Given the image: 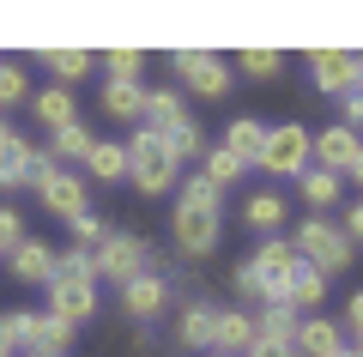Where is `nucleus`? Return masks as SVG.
<instances>
[{
    "mask_svg": "<svg viewBox=\"0 0 363 357\" xmlns=\"http://www.w3.org/2000/svg\"><path fill=\"white\" fill-rule=\"evenodd\" d=\"M169 230H176V248H182V255H194V260H206L212 248H218L224 200H218V188H212L206 176H188L176 188V218H169Z\"/></svg>",
    "mask_w": 363,
    "mask_h": 357,
    "instance_id": "obj_1",
    "label": "nucleus"
},
{
    "mask_svg": "<svg viewBox=\"0 0 363 357\" xmlns=\"http://www.w3.org/2000/svg\"><path fill=\"white\" fill-rule=\"evenodd\" d=\"M297 248L291 243H260L255 255L236 267V297H248V303H285V291H291V279H297Z\"/></svg>",
    "mask_w": 363,
    "mask_h": 357,
    "instance_id": "obj_2",
    "label": "nucleus"
},
{
    "mask_svg": "<svg viewBox=\"0 0 363 357\" xmlns=\"http://www.w3.org/2000/svg\"><path fill=\"white\" fill-rule=\"evenodd\" d=\"M128 176H133L140 194H169V188H176V158H169V145L157 140V133L133 128V140H128Z\"/></svg>",
    "mask_w": 363,
    "mask_h": 357,
    "instance_id": "obj_3",
    "label": "nucleus"
},
{
    "mask_svg": "<svg viewBox=\"0 0 363 357\" xmlns=\"http://www.w3.org/2000/svg\"><path fill=\"white\" fill-rule=\"evenodd\" d=\"M6 327H13L18 357H67V345H73V327H61L49 309H43V315H30V309H6Z\"/></svg>",
    "mask_w": 363,
    "mask_h": 357,
    "instance_id": "obj_4",
    "label": "nucleus"
},
{
    "mask_svg": "<svg viewBox=\"0 0 363 357\" xmlns=\"http://www.w3.org/2000/svg\"><path fill=\"white\" fill-rule=\"evenodd\" d=\"M297 260L303 267H321V273H339V267H351V255L357 248L339 236V224H327V218H303V230H297Z\"/></svg>",
    "mask_w": 363,
    "mask_h": 357,
    "instance_id": "obj_5",
    "label": "nucleus"
},
{
    "mask_svg": "<svg viewBox=\"0 0 363 357\" xmlns=\"http://www.w3.org/2000/svg\"><path fill=\"white\" fill-rule=\"evenodd\" d=\"M309 128H297V121H279V128H267V145H260V170H272V176H303L309 170Z\"/></svg>",
    "mask_w": 363,
    "mask_h": 357,
    "instance_id": "obj_6",
    "label": "nucleus"
},
{
    "mask_svg": "<svg viewBox=\"0 0 363 357\" xmlns=\"http://www.w3.org/2000/svg\"><path fill=\"white\" fill-rule=\"evenodd\" d=\"M145 255H152V248H145L140 236H128V230H109L104 243L91 248V267H97V279H116V285H128L133 273H145Z\"/></svg>",
    "mask_w": 363,
    "mask_h": 357,
    "instance_id": "obj_7",
    "label": "nucleus"
},
{
    "mask_svg": "<svg viewBox=\"0 0 363 357\" xmlns=\"http://www.w3.org/2000/svg\"><path fill=\"white\" fill-rule=\"evenodd\" d=\"M169 67L182 73V85L188 91H200V97H224L230 91V67H224V55H212V49H176L169 55Z\"/></svg>",
    "mask_w": 363,
    "mask_h": 357,
    "instance_id": "obj_8",
    "label": "nucleus"
},
{
    "mask_svg": "<svg viewBox=\"0 0 363 357\" xmlns=\"http://www.w3.org/2000/svg\"><path fill=\"white\" fill-rule=\"evenodd\" d=\"M169 309V279L152 267V255H145V273H133L128 285H121V315L133 321H157Z\"/></svg>",
    "mask_w": 363,
    "mask_h": 357,
    "instance_id": "obj_9",
    "label": "nucleus"
},
{
    "mask_svg": "<svg viewBox=\"0 0 363 357\" xmlns=\"http://www.w3.org/2000/svg\"><path fill=\"white\" fill-rule=\"evenodd\" d=\"M37 200L49 206V218H61V224H73V218L91 212V188H85L79 170H55V176L37 188Z\"/></svg>",
    "mask_w": 363,
    "mask_h": 357,
    "instance_id": "obj_10",
    "label": "nucleus"
},
{
    "mask_svg": "<svg viewBox=\"0 0 363 357\" xmlns=\"http://www.w3.org/2000/svg\"><path fill=\"white\" fill-rule=\"evenodd\" d=\"M49 315L61 321V327H85L91 315H97V285H67V279H49Z\"/></svg>",
    "mask_w": 363,
    "mask_h": 357,
    "instance_id": "obj_11",
    "label": "nucleus"
},
{
    "mask_svg": "<svg viewBox=\"0 0 363 357\" xmlns=\"http://www.w3.org/2000/svg\"><path fill=\"white\" fill-rule=\"evenodd\" d=\"M357 152H363V140L351 128H327L321 140H309V164L327 170V176H345V170L357 164Z\"/></svg>",
    "mask_w": 363,
    "mask_h": 357,
    "instance_id": "obj_12",
    "label": "nucleus"
},
{
    "mask_svg": "<svg viewBox=\"0 0 363 357\" xmlns=\"http://www.w3.org/2000/svg\"><path fill=\"white\" fill-rule=\"evenodd\" d=\"M345 351V333H339V321L327 315H303L297 333H291V357H339Z\"/></svg>",
    "mask_w": 363,
    "mask_h": 357,
    "instance_id": "obj_13",
    "label": "nucleus"
},
{
    "mask_svg": "<svg viewBox=\"0 0 363 357\" xmlns=\"http://www.w3.org/2000/svg\"><path fill=\"white\" fill-rule=\"evenodd\" d=\"M260 145H267V121L260 115H236L230 128H224V152L242 170H260Z\"/></svg>",
    "mask_w": 363,
    "mask_h": 357,
    "instance_id": "obj_14",
    "label": "nucleus"
},
{
    "mask_svg": "<svg viewBox=\"0 0 363 357\" xmlns=\"http://www.w3.org/2000/svg\"><path fill=\"white\" fill-rule=\"evenodd\" d=\"M6 273H13V279H25V285H49V279H55V248L37 243V236H25V243L6 255Z\"/></svg>",
    "mask_w": 363,
    "mask_h": 357,
    "instance_id": "obj_15",
    "label": "nucleus"
},
{
    "mask_svg": "<svg viewBox=\"0 0 363 357\" xmlns=\"http://www.w3.org/2000/svg\"><path fill=\"white\" fill-rule=\"evenodd\" d=\"M309 73H315V85H321V91H339V97H345L351 79H357V55H345V49H315V55H309Z\"/></svg>",
    "mask_w": 363,
    "mask_h": 357,
    "instance_id": "obj_16",
    "label": "nucleus"
},
{
    "mask_svg": "<svg viewBox=\"0 0 363 357\" xmlns=\"http://www.w3.org/2000/svg\"><path fill=\"white\" fill-rule=\"evenodd\" d=\"M182 121H194V115H188V103L176 97V91H145V109H140V128L145 133H169V128H182Z\"/></svg>",
    "mask_w": 363,
    "mask_h": 357,
    "instance_id": "obj_17",
    "label": "nucleus"
},
{
    "mask_svg": "<svg viewBox=\"0 0 363 357\" xmlns=\"http://www.w3.org/2000/svg\"><path fill=\"white\" fill-rule=\"evenodd\" d=\"M30 115H37L49 133H61V128H73V121H79V103H73V91H67V85H43L37 97H30Z\"/></svg>",
    "mask_w": 363,
    "mask_h": 357,
    "instance_id": "obj_18",
    "label": "nucleus"
},
{
    "mask_svg": "<svg viewBox=\"0 0 363 357\" xmlns=\"http://www.w3.org/2000/svg\"><path fill=\"white\" fill-rule=\"evenodd\" d=\"M25 164H30V140L0 115V188H25Z\"/></svg>",
    "mask_w": 363,
    "mask_h": 357,
    "instance_id": "obj_19",
    "label": "nucleus"
},
{
    "mask_svg": "<svg viewBox=\"0 0 363 357\" xmlns=\"http://www.w3.org/2000/svg\"><path fill=\"white\" fill-rule=\"evenodd\" d=\"M248 345H255V315H248V309H218V327H212V351L242 357Z\"/></svg>",
    "mask_w": 363,
    "mask_h": 357,
    "instance_id": "obj_20",
    "label": "nucleus"
},
{
    "mask_svg": "<svg viewBox=\"0 0 363 357\" xmlns=\"http://www.w3.org/2000/svg\"><path fill=\"white\" fill-rule=\"evenodd\" d=\"M212 327H218V309L212 303H188L176 321V345L182 351H212Z\"/></svg>",
    "mask_w": 363,
    "mask_h": 357,
    "instance_id": "obj_21",
    "label": "nucleus"
},
{
    "mask_svg": "<svg viewBox=\"0 0 363 357\" xmlns=\"http://www.w3.org/2000/svg\"><path fill=\"white\" fill-rule=\"evenodd\" d=\"M297 309L291 303H260V315H255V339H267V345H291V333H297Z\"/></svg>",
    "mask_w": 363,
    "mask_h": 357,
    "instance_id": "obj_22",
    "label": "nucleus"
},
{
    "mask_svg": "<svg viewBox=\"0 0 363 357\" xmlns=\"http://www.w3.org/2000/svg\"><path fill=\"white\" fill-rule=\"evenodd\" d=\"M242 224H248V230H272V236H279V224H285V200H279L272 188H255V194L242 200Z\"/></svg>",
    "mask_w": 363,
    "mask_h": 357,
    "instance_id": "obj_23",
    "label": "nucleus"
},
{
    "mask_svg": "<svg viewBox=\"0 0 363 357\" xmlns=\"http://www.w3.org/2000/svg\"><path fill=\"white\" fill-rule=\"evenodd\" d=\"M85 170L97 182H121V176H128V145H121V140H97L85 152Z\"/></svg>",
    "mask_w": 363,
    "mask_h": 357,
    "instance_id": "obj_24",
    "label": "nucleus"
},
{
    "mask_svg": "<svg viewBox=\"0 0 363 357\" xmlns=\"http://www.w3.org/2000/svg\"><path fill=\"white\" fill-rule=\"evenodd\" d=\"M140 109H145V91L140 85H121V79L104 85V115H109V121H140Z\"/></svg>",
    "mask_w": 363,
    "mask_h": 357,
    "instance_id": "obj_25",
    "label": "nucleus"
},
{
    "mask_svg": "<svg viewBox=\"0 0 363 357\" xmlns=\"http://www.w3.org/2000/svg\"><path fill=\"white\" fill-rule=\"evenodd\" d=\"M321 297H327V273H321V267H297L285 303H291V309H321Z\"/></svg>",
    "mask_w": 363,
    "mask_h": 357,
    "instance_id": "obj_26",
    "label": "nucleus"
},
{
    "mask_svg": "<svg viewBox=\"0 0 363 357\" xmlns=\"http://www.w3.org/2000/svg\"><path fill=\"white\" fill-rule=\"evenodd\" d=\"M157 140L169 145V158H176V170H182V164H194V158H206V133H200L194 121H182V128L157 133Z\"/></svg>",
    "mask_w": 363,
    "mask_h": 357,
    "instance_id": "obj_27",
    "label": "nucleus"
},
{
    "mask_svg": "<svg viewBox=\"0 0 363 357\" xmlns=\"http://www.w3.org/2000/svg\"><path fill=\"white\" fill-rule=\"evenodd\" d=\"M91 145H97V140H91V128H85V121H73V128H61V133H55L49 158H55V164H85V152H91Z\"/></svg>",
    "mask_w": 363,
    "mask_h": 357,
    "instance_id": "obj_28",
    "label": "nucleus"
},
{
    "mask_svg": "<svg viewBox=\"0 0 363 357\" xmlns=\"http://www.w3.org/2000/svg\"><path fill=\"white\" fill-rule=\"evenodd\" d=\"M43 67L55 73V85H73V79L91 73V55L85 49H43Z\"/></svg>",
    "mask_w": 363,
    "mask_h": 357,
    "instance_id": "obj_29",
    "label": "nucleus"
},
{
    "mask_svg": "<svg viewBox=\"0 0 363 357\" xmlns=\"http://www.w3.org/2000/svg\"><path fill=\"white\" fill-rule=\"evenodd\" d=\"M55 279H67V285H97V267H91V248H61L55 255Z\"/></svg>",
    "mask_w": 363,
    "mask_h": 357,
    "instance_id": "obj_30",
    "label": "nucleus"
},
{
    "mask_svg": "<svg viewBox=\"0 0 363 357\" xmlns=\"http://www.w3.org/2000/svg\"><path fill=\"white\" fill-rule=\"evenodd\" d=\"M297 182H303V200H309V206H315V212H327V206H333V200H339V176H327V170H315V164H309V170H303V176H297Z\"/></svg>",
    "mask_w": 363,
    "mask_h": 357,
    "instance_id": "obj_31",
    "label": "nucleus"
},
{
    "mask_svg": "<svg viewBox=\"0 0 363 357\" xmlns=\"http://www.w3.org/2000/svg\"><path fill=\"white\" fill-rule=\"evenodd\" d=\"M200 164H206V170H200V176H206L212 188H230V182L242 176V164H236V158L224 152V145H206V158H200Z\"/></svg>",
    "mask_w": 363,
    "mask_h": 357,
    "instance_id": "obj_32",
    "label": "nucleus"
},
{
    "mask_svg": "<svg viewBox=\"0 0 363 357\" xmlns=\"http://www.w3.org/2000/svg\"><path fill=\"white\" fill-rule=\"evenodd\" d=\"M25 97H30V79H25V67L0 61V115H6V109H18Z\"/></svg>",
    "mask_w": 363,
    "mask_h": 357,
    "instance_id": "obj_33",
    "label": "nucleus"
},
{
    "mask_svg": "<svg viewBox=\"0 0 363 357\" xmlns=\"http://www.w3.org/2000/svg\"><path fill=\"white\" fill-rule=\"evenodd\" d=\"M236 67H242L248 79H279L285 55H279V49H242V55H236Z\"/></svg>",
    "mask_w": 363,
    "mask_h": 357,
    "instance_id": "obj_34",
    "label": "nucleus"
},
{
    "mask_svg": "<svg viewBox=\"0 0 363 357\" xmlns=\"http://www.w3.org/2000/svg\"><path fill=\"white\" fill-rule=\"evenodd\" d=\"M104 67H109V79H121V85H140L145 55H140V49H109V55H104Z\"/></svg>",
    "mask_w": 363,
    "mask_h": 357,
    "instance_id": "obj_35",
    "label": "nucleus"
},
{
    "mask_svg": "<svg viewBox=\"0 0 363 357\" xmlns=\"http://www.w3.org/2000/svg\"><path fill=\"white\" fill-rule=\"evenodd\" d=\"M18 243H25V218H18V212H13V206H0V260L13 255V248H18Z\"/></svg>",
    "mask_w": 363,
    "mask_h": 357,
    "instance_id": "obj_36",
    "label": "nucleus"
},
{
    "mask_svg": "<svg viewBox=\"0 0 363 357\" xmlns=\"http://www.w3.org/2000/svg\"><path fill=\"white\" fill-rule=\"evenodd\" d=\"M67 230H73V236H79V248H97V243H104V236H109V224H104V218H97V212L73 218V224H67Z\"/></svg>",
    "mask_w": 363,
    "mask_h": 357,
    "instance_id": "obj_37",
    "label": "nucleus"
},
{
    "mask_svg": "<svg viewBox=\"0 0 363 357\" xmlns=\"http://www.w3.org/2000/svg\"><path fill=\"white\" fill-rule=\"evenodd\" d=\"M55 170H61V164H55L49 152H30V164H25V188H43V182H49Z\"/></svg>",
    "mask_w": 363,
    "mask_h": 357,
    "instance_id": "obj_38",
    "label": "nucleus"
},
{
    "mask_svg": "<svg viewBox=\"0 0 363 357\" xmlns=\"http://www.w3.org/2000/svg\"><path fill=\"white\" fill-rule=\"evenodd\" d=\"M339 128H351V133L363 128V91H345V121Z\"/></svg>",
    "mask_w": 363,
    "mask_h": 357,
    "instance_id": "obj_39",
    "label": "nucleus"
},
{
    "mask_svg": "<svg viewBox=\"0 0 363 357\" xmlns=\"http://www.w3.org/2000/svg\"><path fill=\"white\" fill-rule=\"evenodd\" d=\"M339 236H345L351 248L363 243V200H357V206H351V212H345V230H339Z\"/></svg>",
    "mask_w": 363,
    "mask_h": 357,
    "instance_id": "obj_40",
    "label": "nucleus"
},
{
    "mask_svg": "<svg viewBox=\"0 0 363 357\" xmlns=\"http://www.w3.org/2000/svg\"><path fill=\"white\" fill-rule=\"evenodd\" d=\"M345 327L357 333V345H363V291H357V297H351V303H345Z\"/></svg>",
    "mask_w": 363,
    "mask_h": 357,
    "instance_id": "obj_41",
    "label": "nucleus"
},
{
    "mask_svg": "<svg viewBox=\"0 0 363 357\" xmlns=\"http://www.w3.org/2000/svg\"><path fill=\"white\" fill-rule=\"evenodd\" d=\"M242 357H291V345H267V339H255Z\"/></svg>",
    "mask_w": 363,
    "mask_h": 357,
    "instance_id": "obj_42",
    "label": "nucleus"
},
{
    "mask_svg": "<svg viewBox=\"0 0 363 357\" xmlns=\"http://www.w3.org/2000/svg\"><path fill=\"white\" fill-rule=\"evenodd\" d=\"M0 357H18V345H13V327H6V309H0Z\"/></svg>",
    "mask_w": 363,
    "mask_h": 357,
    "instance_id": "obj_43",
    "label": "nucleus"
},
{
    "mask_svg": "<svg viewBox=\"0 0 363 357\" xmlns=\"http://www.w3.org/2000/svg\"><path fill=\"white\" fill-rule=\"evenodd\" d=\"M345 176H357V182H363V152H357V164H351V170H345Z\"/></svg>",
    "mask_w": 363,
    "mask_h": 357,
    "instance_id": "obj_44",
    "label": "nucleus"
},
{
    "mask_svg": "<svg viewBox=\"0 0 363 357\" xmlns=\"http://www.w3.org/2000/svg\"><path fill=\"white\" fill-rule=\"evenodd\" d=\"M351 91H363V55H357V79H351Z\"/></svg>",
    "mask_w": 363,
    "mask_h": 357,
    "instance_id": "obj_45",
    "label": "nucleus"
},
{
    "mask_svg": "<svg viewBox=\"0 0 363 357\" xmlns=\"http://www.w3.org/2000/svg\"><path fill=\"white\" fill-rule=\"evenodd\" d=\"M200 357H224V351H200Z\"/></svg>",
    "mask_w": 363,
    "mask_h": 357,
    "instance_id": "obj_46",
    "label": "nucleus"
},
{
    "mask_svg": "<svg viewBox=\"0 0 363 357\" xmlns=\"http://www.w3.org/2000/svg\"><path fill=\"white\" fill-rule=\"evenodd\" d=\"M351 357H363V345H357V351H351Z\"/></svg>",
    "mask_w": 363,
    "mask_h": 357,
    "instance_id": "obj_47",
    "label": "nucleus"
},
{
    "mask_svg": "<svg viewBox=\"0 0 363 357\" xmlns=\"http://www.w3.org/2000/svg\"><path fill=\"white\" fill-rule=\"evenodd\" d=\"M339 357H351V351H339Z\"/></svg>",
    "mask_w": 363,
    "mask_h": 357,
    "instance_id": "obj_48",
    "label": "nucleus"
}]
</instances>
